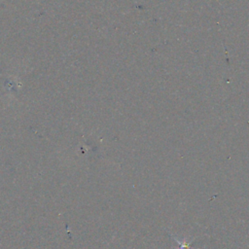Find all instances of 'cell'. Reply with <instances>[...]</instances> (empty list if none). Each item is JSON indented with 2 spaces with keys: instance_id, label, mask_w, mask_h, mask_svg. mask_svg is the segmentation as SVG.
Instances as JSON below:
<instances>
[{
  "instance_id": "cell-1",
  "label": "cell",
  "mask_w": 249,
  "mask_h": 249,
  "mask_svg": "<svg viewBox=\"0 0 249 249\" xmlns=\"http://www.w3.org/2000/svg\"><path fill=\"white\" fill-rule=\"evenodd\" d=\"M172 238L175 240V242L177 243V249H191V244L192 242L195 240V238H184L183 240H180L177 238V236L175 235H171Z\"/></svg>"
}]
</instances>
